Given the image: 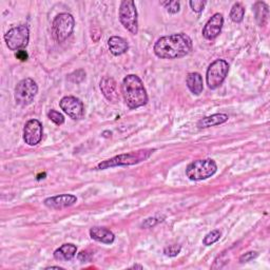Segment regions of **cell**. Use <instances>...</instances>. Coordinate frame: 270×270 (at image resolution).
<instances>
[{
	"label": "cell",
	"mask_w": 270,
	"mask_h": 270,
	"mask_svg": "<svg viewBox=\"0 0 270 270\" xmlns=\"http://www.w3.org/2000/svg\"><path fill=\"white\" fill-rule=\"evenodd\" d=\"M192 50L191 38L184 34H172L160 37L154 45L155 55L164 59H176L188 55Z\"/></svg>",
	"instance_id": "1"
},
{
	"label": "cell",
	"mask_w": 270,
	"mask_h": 270,
	"mask_svg": "<svg viewBox=\"0 0 270 270\" xmlns=\"http://www.w3.org/2000/svg\"><path fill=\"white\" fill-rule=\"evenodd\" d=\"M122 94L129 109L134 110L148 103V95L144 83L137 75L130 74L123 79Z\"/></svg>",
	"instance_id": "2"
},
{
	"label": "cell",
	"mask_w": 270,
	"mask_h": 270,
	"mask_svg": "<svg viewBox=\"0 0 270 270\" xmlns=\"http://www.w3.org/2000/svg\"><path fill=\"white\" fill-rule=\"evenodd\" d=\"M154 149H143L133 152L124 153L116 155L110 159L102 161L96 167V170H105L113 167H125V166H133L147 160L151 155L153 154Z\"/></svg>",
	"instance_id": "3"
},
{
	"label": "cell",
	"mask_w": 270,
	"mask_h": 270,
	"mask_svg": "<svg viewBox=\"0 0 270 270\" xmlns=\"http://www.w3.org/2000/svg\"><path fill=\"white\" fill-rule=\"evenodd\" d=\"M217 170L218 166L213 159H198L187 166L186 175L190 181H203L214 175Z\"/></svg>",
	"instance_id": "4"
},
{
	"label": "cell",
	"mask_w": 270,
	"mask_h": 270,
	"mask_svg": "<svg viewBox=\"0 0 270 270\" xmlns=\"http://www.w3.org/2000/svg\"><path fill=\"white\" fill-rule=\"evenodd\" d=\"M229 72V64L224 59L214 60L208 67L206 73V81L211 90L218 89L226 79Z\"/></svg>",
	"instance_id": "5"
},
{
	"label": "cell",
	"mask_w": 270,
	"mask_h": 270,
	"mask_svg": "<svg viewBox=\"0 0 270 270\" xmlns=\"http://www.w3.org/2000/svg\"><path fill=\"white\" fill-rule=\"evenodd\" d=\"M121 24L127 29L131 34L136 35L138 32V17L137 11L134 2L132 0H125L122 2L120 7V12H118Z\"/></svg>",
	"instance_id": "6"
},
{
	"label": "cell",
	"mask_w": 270,
	"mask_h": 270,
	"mask_svg": "<svg viewBox=\"0 0 270 270\" xmlns=\"http://www.w3.org/2000/svg\"><path fill=\"white\" fill-rule=\"evenodd\" d=\"M29 39L30 31L25 25L12 28L5 35L6 44L11 51H19L25 49L29 44Z\"/></svg>",
	"instance_id": "7"
},
{
	"label": "cell",
	"mask_w": 270,
	"mask_h": 270,
	"mask_svg": "<svg viewBox=\"0 0 270 270\" xmlns=\"http://www.w3.org/2000/svg\"><path fill=\"white\" fill-rule=\"evenodd\" d=\"M75 27V20L71 14H58L53 21L52 31L53 36L58 42H62L73 33Z\"/></svg>",
	"instance_id": "8"
},
{
	"label": "cell",
	"mask_w": 270,
	"mask_h": 270,
	"mask_svg": "<svg viewBox=\"0 0 270 270\" xmlns=\"http://www.w3.org/2000/svg\"><path fill=\"white\" fill-rule=\"evenodd\" d=\"M38 92L36 82L32 78H25L20 80L15 87V101L19 106H29L33 103Z\"/></svg>",
	"instance_id": "9"
},
{
	"label": "cell",
	"mask_w": 270,
	"mask_h": 270,
	"mask_svg": "<svg viewBox=\"0 0 270 270\" xmlns=\"http://www.w3.org/2000/svg\"><path fill=\"white\" fill-rule=\"evenodd\" d=\"M61 110L70 116L72 120L78 121L84 115V107L82 102L75 96H66L59 102Z\"/></svg>",
	"instance_id": "10"
},
{
	"label": "cell",
	"mask_w": 270,
	"mask_h": 270,
	"mask_svg": "<svg viewBox=\"0 0 270 270\" xmlns=\"http://www.w3.org/2000/svg\"><path fill=\"white\" fill-rule=\"evenodd\" d=\"M44 134L42 125L38 120L29 121L24 128V140L29 146H36L40 143Z\"/></svg>",
	"instance_id": "11"
},
{
	"label": "cell",
	"mask_w": 270,
	"mask_h": 270,
	"mask_svg": "<svg viewBox=\"0 0 270 270\" xmlns=\"http://www.w3.org/2000/svg\"><path fill=\"white\" fill-rule=\"evenodd\" d=\"M223 25H224L223 15L220 13H215L207 21V24L205 25L203 29V36L208 40L215 39L221 34Z\"/></svg>",
	"instance_id": "12"
},
{
	"label": "cell",
	"mask_w": 270,
	"mask_h": 270,
	"mask_svg": "<svg viewBox=\"0 0 270 270\" xmlns=\"http://www.w3.org/2000/svg\"><path fill=\"white\" fill-rule=\"evenodd\" d=\"M76 202L77 198L73 196V194H60V196L46 199L44 204L51 209H62L73 206Z\"/></svg>",
	"instance_id": "13"
},
{
	"label": "cell",
	"mask_w": 270,
	"mask_h": 270,
	"mask_svg": "<svg viewBox=\"0 0 270 270\" xmlns=\"http://www.w3.org/2000/svg\"><path fill=\"white\" fill-rule=\"evenodd\" d=\"M101 90L104 96L109 102L116 103L118 102V100H120V96H118V93H117L116 81L112 77L110 76L103 77L101 81Z\"/></svg>",
	"instance_id": "14"
},
{
	"label": "cell",
	"mask_w": 270,
	"mask_h": 270,
	"mask_svg": "<svg viewBox=\"0 0 270 270\" xmlns=\"http://www.w3.org/2000/svg\"><path fill=\"white\" fill-rule=\"evenodd\" d=\"M90 236L94 241L107 245H111L115 240L114 233L105 227H93L90 229Z\"/></svg>",
	"instance_id": "15"
},
{
	"label": "cell",
	"mask_w": 270,
	"mask_h": 270,
	"mask_svg": "<svg viewBox=\"0 0 270 270\" xmlns=\"http://www.w3.org/2000/svg\"><path fill=\"white\" fill-rule=\"evenodd\" d=\"M186 83L188 89L194 94L200 95L204 90V83H203V77L202 75L198 72H192L187 75Z\"/></svg>",
	"instance_id": "16"
},
{
	"label": "cell",
	"mask_w": 270,
	"mask_h": 270,
	"mask_svg": "<svg viewBox=\"0 0 270 270\" xmlns=\"http://www.w3.org/2000/svg\"><path fill=\"white\" fill-rule=\"evenodd\" d=\"M108 47H109L110 52L115 56L123 55L129 49L128 42L120 36L110 37V39L108 40Z\"/></svg>",
	"instance_id": "17"
},
{
	"label": "cell",
	"mask_w": 270,
	"mask_h": 270,
	"mask_svg": "<svg viewBox=\"0 0 270 270\" xmlns=\"http://www.w3.org/2000/svg\"><path fill=\"white\" fill-rule=\"evenodd\" d=\"M228 115L224 113H217L207 117H204L202 120L199 121L198 127L200 129H205V128H210L214 126H219L228 121Z\"/></svg>",
	"instance_id": "18"
},
{
	"label": "cell",
	"mask_w": 270,
	"mask_h": 270,
	"mask_svg": "<svg viewBox=\"0 0 270 270\" xmlns=\"http://www.w3.org/2000/svg\"><path fill=\"white\" fill-rule=\"evenodd\" d=\"M77 251V247L73 244H63L54 251V257L58 261H71Z\"/></svg>",
	"instance_id": "19"
},
{
	"label": "cell",
	"mask_w": 270,
	"mask_h": 270,
	"mask_svg": "<svg viewBox=\"0 0 270 270\" xmlns=\"http://www.w3.org/2000/svg\"><path fill=\"white\" fill-rule=\"evenodd\" d=\"M253 11H254V15H255V19L257 21V24L260 25L261 27L265 26L267 23V20H268V15H269L268 6L265 3L258 2L254 5Z\"/></svg>",
	"instance_id": "20"
},
{
	"label": "cell",
	"mask_w": 270,
	"mask_h": 270,
	"mask_svg": "<svg viewBox=\"0 0 270 270\" xmlns=\"http://www.w3.org/2000/svg\"><path fill=\"white\" fill-rule=\"evenodd\" d=\"M244 15H245L244 7L239 3L234 4L230 11V19L233 21V23L240 24L244 19Z\"/></svg>",
	"instance_id": "21"
},
{
	"label": "cell",
	"mask_w": 270,
	"mask_h": 270,
	"mask_svg": "<svg viewBox=\"0 0 270 270\" xmlns=\"http://www.w3.org/2000/svg\"><path fill=\"white\" fill-rule=\"evenodd\" d=\"M221 231L220 230H212L211 232H209L208 234H206V236L204 237V240H203V244L204 245H206V246H210L214 243H217L220 239H221Z\"/></svg>",
	"instance_id": "22"
},
{
	"label": "cell",
	"mask_w": 270,
	"mask_h": 270,
	"mask_svg": "<svg viewBox=\"0 0 270 270\" xmlns=\"http://www.w3.org/2000/svg\"><path fill=\"white\" fill-rule=\"evenodd\" d=\"M47 115H48V117L50 118V120L57 126H60V125H62L64 123V116L61 113H59L58 111H56V110L51 109L48 112Z\"/></svg>",
	"instance_id": "23"
},
{
	"label": "cell",
	"mask_w": 270,
	"mask_h": 270,
	"mask_svg": "<svg viewBox=\"0 0 270 270\" xmlns=\"http://www.w3.org/2000/svg\"><path fill=\"white\" fill-rule=\"evenodd\" d=\"M160 5L166 7L167 11L171 14H176L179 12L181 5L178 2H163L160 3Z\"/></svg>",
	"instance_id": "24"
},
{
	"label": "cell",
	"mask_w": 270,
	"mask_h": 270,
	"mask_svg": "<svg viewBox=\"0 0 270 270\" xmlns=\"http://www.w3.org/2000/svg\"><path fill=\"white\" fill-rule=\"evenodd\" d=\"M182 250V247L181 245H170L168 247H166L164 249V253L167 255V256H170V257H173V256H176Z\"/></svg>",
	"instance_id": "25"
},
{
	"label": "cell",
	"mask_w": 270,
	"mask_h": 270,
	"mask_svg": "<svg viewBox=\"0 0 270 270\" xmlns=\"http://www.w3.org/2000/svg\"><path fill=\"white\" fill-rule=\"evenodd\" d=\"M84 77H85V72H84L83 70H77V71H75V72H73L72 74H70L69 76H68V78H69L72 82H76V83L82 81V80L84 79Z\"/></svg>",
	"instance_id": "26"
},
{
	"label": "cell",
	"mask_w": 270,
	"mask_h": 270,
	"mask_svg": "<svg viewBox=\"0 0 270 270\" xmlns=\"http://www.w3.org/2000/svg\"><path fill=\"white\" fill-rule=\"evenodd\" d=\"M206 2H202V0H192V2H189V6L192 9L193 12L196 13H201L202 11L204 10L205 6H206Z\"/></svg>",
	"instance_id": "27"
},
{
	"label": "cell",
	"mask_w": 270,
	"mask_h": 270,
	"mask_svg": "<svg viewBox=\"0 0 270 270\" xmlns=\"http://www.w3.org/2000/svg\"><path fill=\"white\" fill-rule=\"evenodd\" d=\"M256 256H257V252H255V251H249V252H247V253L243 254V255L240 257V262H241V263L250 262L251 260H253V258H255Z\"/></svg>",
	"instance_id": "28"
},
{
	"label": "cell",
	"mask_w": 270,
	"mask_h": 270,
	"mask_svg": "<svg viewBox=\"0 0 270 270\" xmlns=\"http://www.w3.org/2000/svg\"><path fill=\"white\" fill-rule=\"evenodd\" d=\"M15 57H16L17 59L21 60V61H26V60L28 59L29 55H28V53H27L25 50H19V51L16 52Z\"/></svg>",
	"instance_id": "29"
},
{
	"label": "cell",
	"mask_w": 270,
	"mask_h": 270,
	"mask_svg": "<svg viewBox=\"0 0 270 270\" xmlns=\"http://www.w3.org/2000/svg\"><path fill=\"white\" fill-rule=\"evenodd\" d=\"M157 223H158V221H156V219H154V218H152V219H147L143 223V227H145V228H151V227H153Z\"/></svg>",
	"instance_id": "30"
},
{
	"label": "cell",
	"mask_w": 270,
	"mask_h": 270,
	"mask_svg": "<svg viewBox=\"0 0 270 270\" xmlns=\"http://www.w3.org/2000/svg\"><path fill=\"white\" fill-rule=\"evenodd\" d=\"M77 257L80 262H88L90 260V254L87 251H81L78 253Z\"/></svg>",
	"instance_id": "31"
},
{
	"label": "cell",
	"mask_w": 270,
	"mask_h": 270,
	"mask_svg": "<svg viewBox=\"0 0 270 270\" xmlns=\"http://www.w3.org/2000/svg\"><path fill=\"white\" fill-rule=\"evenodd\" d=\"M131 268H132V269H136V268H137V269H143L144 267H143L142 265H134V266H132Z\"/></svg>",
	"instance_id": "32"
}]
</instances>
